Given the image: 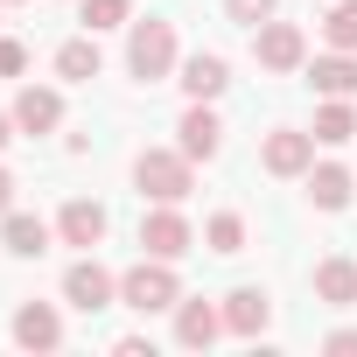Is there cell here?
<instances>
[{"label":"cell","mask_w":357,"mask_h":357,"mask_svg":"<svg viewBox=\"0 0 357 357\" xmlns=\"http://www.w3.org/2000/svg\"><path fill=\"white\" fill-rule=\"evenodd\" d=\"M22 126H56V91H22Z\"/></svg>","instance_id":"obj_9"},{"label":"cell","mask_w":357,"mask_h":357,"mask_svg":"<svg viewBox=\"0 0 357 357\" xmlns=\"http://www.w3.org/2000/svg\"><path fill=\"white\" fill-rule=\"evenodd\" d=\"M15 336H22V343H36V350H50V343H56V315H50V308H22Z\"/></svg>","instance_id":"obj_7"},{"label":"cell","mask_w":357,"mask_h":357,"mask_svg":"<svg viewBox=\"0 0 357 357\" xmlns=\"http://www.w3.org/2000/svg\"><path fill=\"white\" fill-rule=\"evenodd\" d=\"M266 8H273V0H231V15H238V22H259Z\"/></svg>","instance_id":"obj_24"},{"label":"cell","mask_w":357,"mask_h":357,"mask_svg":"<svg viewBox=\"0 0 357 357\" xmlns=\"http://www.w3.org/2000/svg\"><path fill=\"white\" fill-rule=\"evenodd\" d=\"M56 70H63V77H91V70H98V50H91V43H70V50L56 56Z\"/></svg>","instance_id":"obj_13"},{"label":"cell","mask_w":357,"mask_h":357,"mask_svg":"<svg viewBox=\"0 0 357 357\" xmlns=\"http://www.w3.org/2000/svg\"><path fill=\"white\" fill-rule=\"evenodd\" d=\"M63 294H70L77 308H105V294H112V280H105L98 266H70V280H63Z\"/></svg>","instance_id":"obj_4"},{"label":"cell","mask_w":357,"mask_h":357,"mask_svg":"<svg viewBox=\"0 0 357 357\" xmlns=\"http://www.w3.org/2000/svg\"><path fill=\"white\" fill-rule=\"evenodd\" d=\"M98 231H105V211L98 204H70L63 211V238L70 245H98Z\"/></svg>","instance_id":"obj_5"},{"label":"cell","mask_w":357,"mask_h":357,"mask_svg":"<svg viewBox=\"0 0 357 357\" xmlns=\"http://www.w3.org/2000/svg\"><path fill=\"white\" fill-rule=\"evenodd\" d=\"M0 70H22V43H0Z\"/></svg>","instance_id":"obj_25"},{"label":"cell","mask_w":357,"mask_h":357,"mask_svg":"<svg viewBox=\"0 0 357 357\" xmlns=\"http://www.w3.org/2000/svg\"><path fill=\"white\" fill-rule=\"evenodd\" d=\"M315 133H322V140H343V133H350V112H343V105H329V112H322V126H315Z\"/></svg>","instance_id":"obj_22"},{"label":"cell","mask_w":357,"mask_h":357,"mask_svg":"<svg viewBox=\"0 0 357 357\" xmlns=\"http://www.w3.org/2000/svg\"><path fill=\"white\" fill-rule=\"evenodd\" d=\"M329 36L336 43H357V0H343V8L329 15Z\"/></svg>","instance_id":"obj_20"},{"label":"cell","mask_w":357,"mask_h":357,"mask_svg":"<svg viewBox=\"0 0 357 357\" xmlns=\"http://www.w3.org/2000/svg\"><path fill=\"white\" fill-rule=\"evenodd\" d=\"M161 63H168V29L147 22V29L133 36V70H140V77H161Z\"/></svg>","instance_id":"obj_2"},{"label":"cell","mask_w":357,"mask_h":357,"mask_svg":"<svg viewBox=\"0 0 357 357\" xmlns=\"http://www.w3.org/2000/svg\"><path fill=\"white\" fill-rule=\"evenodd\" d=\"M322 294H329V301H350V294H357V273H350V266H322Z\"/></svg>","instance_id":"obj_19"},{"label":"cell","mask_w":357,"mask_h":357,"mask_svg":"<svg viewBox=\"0 0 357 357\" xmlns=\"http://www.w3.org/2000/svg\"><path fill=\"white\" fill-rule=\"evenodd\" d=\"M190 91H197V98L225 91V63H218V56H197V63H190Z\"/></svg>","instance_id":"obj_11"},{"label":"cell","mask_w":357,"mask_h":357,"mask_svg":"<svg viewBox=\"0 0 357 357\" xmlns=\"http://www.w3.org/2000/svg\"><path fill=\"white\" fill-rule=\"evenodd\" d=\"M183 147H190V154H218V119H211V112H190V119H183Z\"/></svg>","instance_id":"obj_8"},{"label":"cell","mask_w":357,"mask_h":357,"mask_svg":"<svg viewBox=\"0 0 357 357\" xmlns=\"http://www.w3.org/2000/svg\"><path fill=\"white\" fill-rule=\"evenodd\" d=\"M183 238H190V231H183V218H154V225L140 231V245H147V252H161V259H168V252H183Z\"/></svg>","instance_id":"obj_6"},{"label":"cell","mask_w":357,"mask_h":357,"mask_svg":"<svg viewBox=\"0 0 357 357\" xmlns=\"http://www.w3.org/2000/svg\"><path fill=\"white\" fill-rule=\"evenodd\" d=\"M0 140H8V119H0Z\"/></svg>","instance_id":"obj_27"},{"label":"cell","mask_w":357,"mask_h":357,"mask_svg":"<svg viewBox=\"0 0 357 357\" xmlns=\"http://www.w3.org/2000/svg\"><path fill=\"white\" fill-rule=\"evenodd\" d=\"M315 84H322V91H350V84H357V63H343V56H336V63H315Z\"/></svg>","instance_id":"obj_17"},{"label":"cell","mask_w":357,"mask_h":357,"mask_svg":"<svg viewBox=\"0 0 357 357\" xmlns=\"http://www.w3.org/2000/svg\"><path fill=\"white\" fill-rule=\"evenodd\" d=\"M308 190H315V204H322V211H336V204L350 197V183H343V168H322V175H315Z\"/></svg>","instance_id":"obj_12"},{"label":"cell","mask_w":357,"mask_h":357,"mask_svg":"<svg viewBox=\"0 0 357 357\" xmlns=\"http://www.w3.org/2000/svg\"><path fill=\"white\" fill-rule=\"evenodd\" d=\"M259 56H266V63H294V56H301V36H294V29H266Z\"/></svg>","instance_id":"obj_10"},{"label":"cell","mask_w":357,"mask_h":357,"mask_svg":"<svg viewBox=\"0 0 357 357\" xmlns=\"http://www.w3.org/2000/svg\"><path fill=\"white\" fill-rule=\"evenodd\" d=\"M211 238H218V252H238V218H218Z\"/></svg>","instance_id":"obj_23"},{"label":"cell","mask_w":357,"mask_h":357,"mask_svg":"<svg viewBox=\"0 0 357 357\" xmlns=\"http://www.w3.org/2000/svg\"><path fill=\"white\" fill-rule=\"evenodd\" d=\"M0 211H8V175H0Z\"/></svg>","instance_id":"obj_26"},{"label":"cell","mask_w":357,"mask_h":357,"mask_svg":"<svg viewBox=\"0 0 357 357\" xmlns=\"http://www.w3.org/2000/svg\"><path fill=\"white\" fill-rule=\"evenodd\" d=\"M266 161H273V168H301V161H308V140H301V133H280V140L266 147Z\"/></svg>","instance_id":"obj_14"},{"label":"cell","mask_w":357,"mask_h":357,"mask_svg":"<svg viewBox=\"0 0 357 357\" xmlns=\"http://www.w3.org/2000/svg\"><path fill=\"white\" fill-rule=\"evenodd\" d=\"M140 190H154V197H183V161L147 154V161H140Z\"/></svg>","instance_id":"obj_3"},{"label":"cell","mask_w":357,"mask_h":357,"mask_svg":"<svg viewBox=\"0 0 357 357\" xmlns=\"http://www.w3.org/2000/svg\"><path fill=\"white\" fill-rule=\"evenodd\" d=\"M43 238H50V231H43L36 218H15V225H8V252H43Z\"/></svg>","instance_id":"obj_15"},{"label":"cell","mask_w":357,"mask_h":357,"mask_svg":"<svg viewBox=\"0 0 357 357\" xmlns=\"http://www.w3.org/2000/svg\"><path fill=\"white\" fill-rule=\"evenodd\" d=\"M218 336V315L211 308H183V343H211Z\"/></svg>","instance_id":"obj_18"},{"label":"cell","mask_w":357,"mask_h":357,"mask_svg":"<svg viewBox=\"0 0 357 357\" xmlns=\"http://www.w3.org/2000/svg\"><path fill=\"white\" fill-rule=\"evenodd\" d=\"M259 322H266V301H259L252 287H245V294H231V329H259Z\"/></svg>","instance_id":"obj_16"},{"label":"cell","mask_w":357,"mask_h":357,"mask_svg":"<svg viewBox=\"0 0 357 357\" xmlns=\"http://www.w3.org/2000/svg\"><path fill=\"white\" fill-rule=\"evenodd\" d=\"M126 301H133V308H168V301H175V280H168L161 266H140V273H126Z\"/></svg>","instance_id":"obj_1"},{"label":"cell","mask_w":357,"mask_h":357,"mask_svg":"<svg viewBox=\"0 0 357 357\" xmlns=\"http://www.w3.org/2000/svg\"><path fill=\"white\" fill-rule=\"evenodd\" d=\"M84 15H91V29H112V22L126 15V0H91V8H84Z\"/></svg>","instance_id":"obj_21"}]
</instances>
